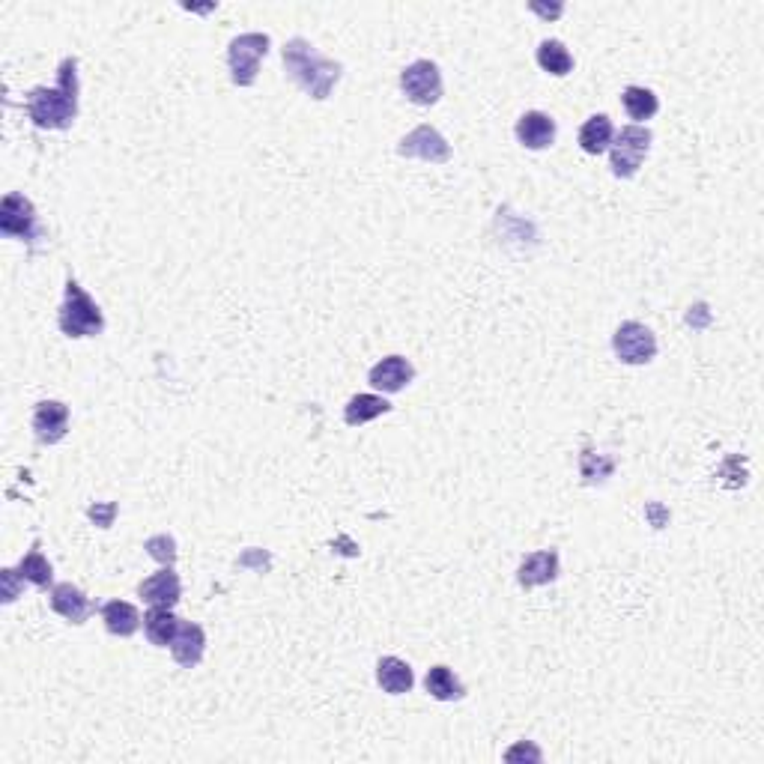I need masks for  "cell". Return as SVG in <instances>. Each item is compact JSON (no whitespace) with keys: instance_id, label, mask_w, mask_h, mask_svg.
Returning a JSON list of instances; mask_svg holds the SVG:
<instances>
[{"instance_id":"1","label":"cell","mask_w":764,"mask_h":764,"mask_svg":"<svg viewBox=\"0 0 764 764\" xmlns=\"http://www.w3.org/2000/svg\"><path fill=\"white\" fill-rule=\"evenodd\" d=\"M78 60L57 66V87H36L27 96V114L39 129H69L78 117Z\"/></svg>"},{"instance_id":"2","label":"cell","mask_w":764,"mask_h":764,"mask_svg":"<svg viewBox=\"0 0 764 764\" xmlns=\"http://www.w3.org/2000/svg\"><path fill=\"white\" fill-rule=\"evenodd\" d=\"M284 66L287 75L314 99H329L335 84L341 81V63L323 57L308 39L296 36L284 45Z\"/></svg>"},{"instance_id":"3","label":"cell","mask_w":764,"mask_h":764,"mask_svg":"<svg viewBox=\"0 0 764 764\" xmlns=\"http://www.w3.org/2000/svg\"><path fill=\"white\" fill-rule=\"evenodd\" d=\"M57 323H60V332L69 338H96L105 329V317L99 305L87 296V290L75 278L66 281V299L60 305Z\"/></svg>"},{"instance_id":"4","label":"cell","mask_w":764,"mask_h":764,"mask_svg":"<svg viewBox=\"0 0 764 764\" xmlns=\"http://www.w3.org/2000/svg\"><path fill=\"white\" fill-rule=\"evenodd\" d=\"M269 54V36L266 33H242L227 48L230 78L236 87H251L257 81L260 60Z\"/></svg>"},{"instance_id":"5","label":"cell","mask_w":764,"mask_h":764,"mask_svg":"<svg viewBox=\"0 0 764 764\" xmlns=\"http://www.w3.org/2000/svg\"><path fill=\"white\" fill-rule=\"evenodd\" d=\"M609 147H612V174L621 180H630L642 168V162L651 150V132L645 126H624L618 132L615 144H609Z\"/></svg>"},{"instance_id":"6","label":"cell","mask_w":764,"mask_h":764,"mask_svg":"<svg viewBox=\"0 0 764 764\" xmlns=\"http://www.w3.org/2000/svg\"><path fill=\"white\" fill-rule=\"evenodd\" d=\"M612 350L624 365H648L657 356V338L648 326L627 320L612 335Z\"/></svg>"},{"instance_id":"7","label":"cell","mask_w":764,"mask_h":764,"mask_svg":"<svg viewBox=\"0 0 764 764\" xmlns=\"http://www.w3.org/2000/svg\"><path fill=\"white\" fill-rule=\"evenodd\" d=\"M400 87L409 102L415 105H436L442 99V75L433 60H415L403 69Z\"/></svg>"},{"instance_id":"8","label":"cell","mask_w":764,"mask_h":764,"mask_svg":"<svg viewBox=\"0 0 764 764\" xmlns=\"http://www.w3.org/2000/svg\"><path fill=\"white\" fill-rule=\"evenodd\" d=\"M0 230H3L6 236H12V239H24V242H33V239L42 236L36 209H33V203H30L24 194L12 191V194L3 197V206H0Z\"/></svg>"},{"instance_id":"9","label":"cell","mask_w":764,"mask_h":764,"mask_svg":"<svg viewBox=\"0 0 764 764\" xmlns=\"http://www.w3.org/2000/svg\"><path fill=\"white\" fill-rule=\"evenodd\" d=\"M397 153L406 156V159H424V162H433V165H445L451 159L448 141L433 126H418L415 132H409L400 141Z\"/></svg>"},{"instance_id":"10","label":"cell","mask_w":764,"mask_h":764,"mask_svg":"<svg viewBox=\"0 0 764 764\" xmlns=\"http://www.w3.org/2000/svg\"><path fill=\"white\" fill-rule=\"evenodd\" d=\"M33 430L42 445H57L69 433V406L60 400H42L33 412Z\"/></svg>"},{"instance_id":"11","label":"cell","mask_w":764,"mask_h":764,"mask_svg":"<svg viewBox=\"0 0 764 764\" xmlns=\"http://www.w3.org/2000/svg\"><path fill=\"white\" fill-rule=\"evenodd\" d=\"M138 594L144 597L147 606H165V609H174L180 603V594H183V585H180V576L174 573V568H165V571L153 573L150 579H144L138 585Z\"/></svg>"},{"instance_id":"12","label":"cell","mask_w":764,"mask_h":764,"mask_svg":"<svg viewBox=\"0 0 764 764\" xmlns=\"http://www.w3.org/2000/svg\"><path fill=\"white\" fill-rule=\"evenodd\" d=\"M517 141L529 150H547L556 141V120L544 111H529L517 123Z\"/></svg>"},{"instance_id":"13","label":"cell","mask_w":764,"mask_h":764,"mask_svg":"<svg viewBox=\"0 0 764 764\" xmlns=\"http://www.w3.org/2000/svg\"><path fill=\"white\" fill-rule=\"evenodd\" d=\"M51 609L57 615H63L66 621H72V624H84L93 612V603L72 582H60V585L51 588Z\"/></svg>"},{"instance_id":"14","label":"cell","mask_w":764,"mask_h":764,"mask_svg":"<svg viewBox=\"0 0 764 764\" xmlns=\"http://www.w3.org/2000/svg\"><path fill=\"white\" fill-rule=\"evenodd\" d=\"M412 377H415V368L403 356H388V359H382L380 365L371 368V385L385 391V394L403 391L412 382Z\"/></svg>"},{"instance_id":"15","label":"cell","mask_w":764,"mask_h":764,"mask_svg":"<svg viewBox=\"0 0 764 764\" xmlns=\"http://www.w3.org/2000/svg\"><path fill=\"white\" fill-rule=\"evenodd\" d=\"M559 576V553L556 550H541L523 559L520 571H517V582L523 588H538L547 585Z\"/></svg>"},{"instance_id":"16","label":"cell","mask_w":764,"mask_h":764,"mask_svg":"<svg viewBox=\"0 0 764 764\" xmlns=\"http://www.w3.org/2000/svg\"><path fill=\"white\" fill-rule=\"evenodd\" d=\"M203 651H206V633L200 624H191V621H183L174 642H171V654L180 666H197L203 660Z\"/></svg>"},{"instance_id":"17","label":"cell","mask_w":764,"mask_h":764,"mask_svg":"<svg viewBox=\"0 0 764 764\" xmlns=\"http://www.w3.org/2000/svg\"><path fill=\"white\" fill-rule=\"evenodd\" d=\"M102 618H105L108 633L123 636V639L135 636L138 627H141V612L132 603H126V600H108L102 606Z\"/></svg>"},{"instance_id":"18","label":"cell","mask_w":764,"mask_h":764,"mask_svg":"<svg viewBox=\"0 0 764 764\" xmlns=\"http://www.w3.org/2000/svg\"><path fill=\"white\" fill-rule=\"evenodd\" d=\"M180 618L174 615V609H165V606H150L147 618H144V630H147V639L159 648H168L180 630Z\"/></svg>"},{"instance_id":"19","label":"cell","mask_w":764,"mask_h":764,"mask_svg":"<svg viewBox=\"0 0 764 764\" xmlns=\"http://www.w3.org/2000/svg\"><path fill=\"white\" fill-rule=\"evenodd\" d=\"M377 681L385 693L391 696H400V693H409L412 684H415V675L409 669V663H403L400 657H382L377 663Z\"/></svg>"},{"instance_id":"20","label":"cell","mask_w":764,"mask_h":764,"mask_svg":"<svg viewBox=\"0 0 764 764\" xmlns=\"http://www.w3.org/2000/svg\"><path fill=\"white\" fill-rule=\"evenodd\" d=\"M612 135H615L612 120H609L606 114H594V117H588V120L582 123V129H579V147H582L588 156H600L603 150H609Z\"/></svg>"},{"instance_id":"21","label":"cell","mask_w":764,"mask_h":764,"mask_svg":"<svg viewBox=\"0 0 764 764\" xmlns=\"http://www.w3.org/2000/svg\"><path fill=\"white\" fill-rule=\"evenodd\" d=\"M424 687L436 702H457L466 696V687L457 681V675L448 666H433L424 678Z\"/></svg>"},{"instance_id":"22","label":"cell","mask_w":764,"mask_h":764,"mask_svg":"<svg viewBox=\"0 0 764 764\" xmlns=\"http://www.w3.org/2000/svg\"><path fill=\"white\" fill-rule=\"evenodd\" d=\"M385 412H391V403H388L385 397H380V394H356V397L347 403L344 418H347L350 427H362V424L380 418Z\"/></svg>"},{"instance_id":"23","label":"cell","mask_w":764,"mask_h":764,"mask_svg":"<svg viewBox=\"0 0 764 764\" xmlns=\"http://www.w3.org/2000/svg\"><path fill=\"white\" fill-rule=\"evenodd\" d=\"M15 571H18V579L33 582L36 588H48L51 579H54V568H51V562L39 553V544H33V550L18 562Z\"/></svg>"},{"instance_id":"24","label":"cell","mask_w":764,"mask_h":764,"mask_svg":"<svg viewBox=\"0 0 764 764\" xmlns=\"http://www.w3.org/2000/svg\"><path fill=\"white\" fill-rule=\"evenodd\" d=\"M538 66L550 75H568L573 69L571 51L559 42V39H547L538 48Z\"/></svg>"},{"instance_id":"25","label":"cell","mask_w":764,"mask_h":764,"mask_svg":"<svg viewBox=\"0 0 764 764\" xmlns=\"http://www.w3.org/2000/svg\"><path fill=\"white\" fill-rule=\"evenodd\" d=\"M621 102H624V111L633 117V120H651L660 108L657 96L648 90V87H627L621 93Z\"/></svg>"},{"instance_id":"26","label":"cell","mask_w":764,"mask_h":764,"mask_svg":"<svg viewBox=\"0 0 764 764\" xmlns=\"http://www.w3.org/2000/svg\"><path fill=\"white\" fill-rule=\"evenodd\" d=\"M147 553H150L159 565L174 568V562H177V541H174L171 535H153V538L147 541Z\"/></svg>"},{"instance_id":"27","label":"cell","mask_w":764,"mask_h":764,"mask_svg":"<svg viewBox=\"0 0 764 764\" xmlns=\"http://www.w3.org/2000/svg\"><path fill=\"white\" fill-rule=\"evenodd\" d=\"M612 460L609 457H597L594 463V451H582V478L585 484H594V481H606L612 475Z\"/></svg>"},{"instance_id":"28","label":"cell","mask_w":764,"mask_h":764,"mask_svg":"<svg viewBox=\"0 0 764 764\" xmlns=\"http://www.w3.org/2000/svg\"><path fill=\"white\" fill-rule=\"evenodd\" d=\"M90 520H96V526H102V529H111V523H114V514H117V505H93L90 511Z\"/></svg>"},{"instance_id":"29","label":"cell","mask_w":764,"mask_h":764,"mask_svg":"<svg viewBox=\"0 0 764 764\" xmlns=\"http://www.w3.org/2000/svg\"><path fill=\"white\" fill-rule=\"evenodd\" d=\"M645 514L651 517V523H654V529H663L666 523H669V511H663L657 502H651L648 508H645Z\"/></svg>"},{"instance_id":"30","label":"cell","mask_w":764,"mask_h":764,"mask_svg":"<svg viewBox=\"0 0 764 764\" xmlns=\"http://www.w3.org/2000/svg\"><path fill=\"white\" fill-rule=\"evenodd\" d=\"M517 756H532V759H541V753H538V750H526V747H517V750H511L505 759H508V762H514Z\"/></svg>"},{"instance_id":"31","label":"cell","mask_w":764,"mask_h":764,"mask_svg":"<svg viewBox=\"0 0 764 764\" xmlns=\"http://www.w3.org/2000/svg\"><path fill=\"white\" fill-rule=\"evenodd\" d=\"M532 9H535V12H541V15H559V12H562V6H553V9H547V6H538V3H535Z\"/></svg>"}]
</instances>
